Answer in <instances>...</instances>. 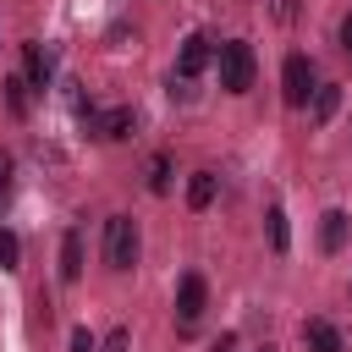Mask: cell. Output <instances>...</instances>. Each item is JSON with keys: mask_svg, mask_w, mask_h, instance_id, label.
I'll use <instances>...</instances> for the list:
<instances>
[{"mask_svg": "<svg viewBox=\"0 0 352 352\" xmlns=\"http://www.w3.org/2000/svg\"><path fill=\"white\" fill-rule=\"evenodd\" d=\"M214 60H220V88H226V94H248V88H253V72H258L253 44L231 38V44H220V50H214Z\"/></svg>", "mask_w": 352, "mask_h": 352, "instance_id": "6da1fadb", "label": "cell"}, {"mask_svg": "<svg viewBox=\"0 0 352 352\" xmlns=\"http://www.w3.org/2000/svg\"><path fill=\"white\" fill-rule=\"evenodd\" d=\"M104 264L110 270H132L138 264V226L126 214H110L104 220Z\"/></svg>", "mask_w": 352, "mask_h": 352, "instance_id": "7a4b0ae2", "label": "cell"}, {"mask_svg": "<svg viewBox=\"0 0 352 352\" xmlns=\"http://www.w3.org/2000/svg\"><path fill=\"white\" fill-rule=\"evenodd\" d=\"M314 88H319V82H314V60H308V55H286V66H280V94H286V104L302 110V104L314 99Z\"/></svg>", "mask_w": 352, "mask_h": 352, "instance_id": "3957f363", "label": "cell"}, {"mask_svg": "<svg viewBox=\"0 0 352 352\" xmlns=\"http://www.w3.org/2000/svg\"><path fill=\"white\" fill-rule=\"evenodd\" d=\"M204 297H209V286H204V275H182L176 280V319H182V330H192L198 324V314H204Z\"/></svg>", "mask_w": 352, "mask_h": 352, "instance_id": "277c9868", "label": "cell"}, {"mask_svg": "<svg viewBox=\"0 0 352 352\" xmlns=\"http://www.w3.org/2000/svg\"><path fill=\"white\" fill-rule=\"evenodd\" d=\"M209 60H214V44H209L204 33H192V38H182V50H176V77H182V82H192Z\"/></svg>", "mask_w": 352, "mask_h": 352, "instance_id": "5b68a950", "label": "cell"}, {"mask_svg": "<svg viewBox=\"0 0 352 352\" xmlns=\"http://www.w3.org/2000/svg\"><path fill=\"white\" fill-rule=\"evenodd\" d=\"M302 346L308 352H346V341L330 319H302Z\"/></svg>", "mask_w": 352, "mask_h": 352, "instance_id": "8992f818", "label": "cell"}, {"mask_svg": "<svg viewBox=\"0 0 352 352\" xmlns=\"http://www.w3.org/2000/svg\"><path fill=\"white\" fill-rule=\"evenodd\" d=\"M346 231H352L346 209H324V220H319V248H324V253H341V248H346Z\"/></svg>", "mask_w": 352, "mask_h": 352, "instance_id": "52a82bcc", "label": "cell"}, {"mask_svg": "<svg viewBox=\"0 0 352 352\" xmlns=\"http://www.w3.org/2000/svg\"><path fill=\"white\" fill-rule=\"evenodd\" d=\"M214 192H220V176L214 170H192L187 176V209H209Z\"/></svg>", "mask_w": 352, "mask_h": 352, "instance_id": "ba28073f", "label": "cell"}, {"mask_svg": "<svg viewBox=\"0 0 352 352\" xmlns=\"http://www.w3.org/2000/svg\"><path fill=\"white\" fill-rule=\"evenodd\" d=\"M60 280H82V231H66L60 236Z\"/></svg>", "mask_w": 352, "mask_h": 352, "instance_id": "9c48e42d", "label": "cell"}, {"mask_svg": "<svg viewBox=\"0 0 352 352\" xmlns=\"http://www.w3.org/2000/svg\"><path fill=\"white\" fill-rule=\"evenodd\" d=\"M50 77H55V55H50L44 44H28V82L44 94V88H50Z\"/></svg>", "mask_w": 352, "mask_h": 352, "instance_id": "30bf717a", "label": "cell"}, {"mask_svg": "<svg viewBox=\"0 0 352 352\" xmlns=\"http://www.w3.org/2000/svg\"><path fill=\"white\" fill-rule=\"evenodd\" d=\"M336 110H341V88H336V82H319V88H314V121L324 126Z\"/></svg>", "mask_w": 352, "mask_h": 352, "instance_id": "8fae6325", "label": "cell"}, {"mask_svg": "<svg viewBox=\"0 0 352 352\" xmlns=\"http://www.w3.org/2000/svg\"><path fill=\"white\" fill-rule=\"evenodd\" d=\"M0 88H6V110H11V116H28V88H33V82H28V77H6Z\"/></svg>", "mask_w": 352, "mask_h": 352, "instance_id": "7c38bea8", "label": "cell"}, {"mask_svg": "<svg viewBox=\"0 0 352 352\" xmlns=\"http://www.w3.org/2000/svg\"><path fill=\"white\" fill-rule=\"evenodd\" d=\"M264 226H270V248H275V253H286V242H292V236H286V209H280V204H270Z\"/></svg>", "mask_w": 352, "mask_h": 352, "instance_id": "4fadbf2b", "label": "cell"}, {"mask_svg": "<svg viewBox=\"0 0 352 352\" xmlns=\"http://www.w3.org/2000/svg\"><path fill=\"white\" fill-rule=\"evenodd\" d=\"M148 192H170V160L165 154L148 160Z\"/></svg>", "mask_w": 352, "mask_h": 352, "instance_id": "5bb4252c", "label": "cell"}, {"mask_svg": "<svg viewBox=\"0 0 352 352\" xmlns=\"http://www.w3.org/2000/svg\"><path fill=\"white\" fill-rule=\"evenodd\" d=\"M22 264V242H16V231H0V270H16Z\"/></svg>", "mask_w": 352, "mask_h": 352, "instance_id": "9a60e30c", "label": "cell"}, {"mask_svg": "<svg viewBox=\"0 0 352 352\" xmlns=\"http://www.w3.org/2000/svg\"><path fill=\"white\" fill-rule=\"evenodd\" d=\"M66 352H99V341L88 336V324H77V330H72V346H66Z\"/></svg>", "mask_w": 352, "mask_h": 352, "instance_id": "2e32d148", "label": "cell"}, {"mask_svg": "<svg viewBox=\"0 0 352 352\" xmlns=\"http://www.w3.org/2000/svg\"><path fill=\"white\" fill-rule=\"evenodd\" d=\"M126 346H132V330H110V336H104V346H99V352H126Z\"/></svg>", "mask_w": 352, "mask_h": 352, "instance_id": "e0dca14e", "label": "cell"}, {"mask_svg": "<svg viewBox=\"0 0 352 352\" xmlns=\"http://www.w3.org/2000/svg\"><path fill=\"white\" fill-rule=\"evenodd\" d=\"M6 192H11V154L0 148V198H6Z\"/></svg>", "mask_w": 352, "mask_h": 352, "instance_id": "ac0fdd59", "label": "cell"}, {"mask_svg": "<svg viewBox=\"0 0 352 352\" xmlns=\"http://www.w3.org/2000/svg\"><path fill=\"white\" fill-rule=\"evenodd\" d=\"M209 352H236V336H220V341H214Z\"/></svg>", "mask_w": 352, "mask_h": 352, "instance_id": "d6986e66", "label": "cell"}, {"mask_svg": "<svg viewBox=\"0 0 352 352\" xmlns=\"http://www.w3.org/2000/svg\"><path fill=\"white\" fill-rule=\"evenodd\" d=\"M341 44H346V50H352V16H346V22H341Z\"/></svg>", "mask_w": 352, "mask_h": 352, "instance_id": "ffe728a7", "label": "cell"}, {"mask_svg": "<svg viewBox=\"0 0 352 352\" xmlns=\"http://www.w3.org/2000/svg\"><path fill=\"white\" fill-rule=\"evenodd\" d=\"M258 352H275V346H270V341H264V346H258Z\"/></svg>", "mask_w": 352, "mask_h": 352, "instance_id": "44dd1931", "label": "cell"}]
</instances>
